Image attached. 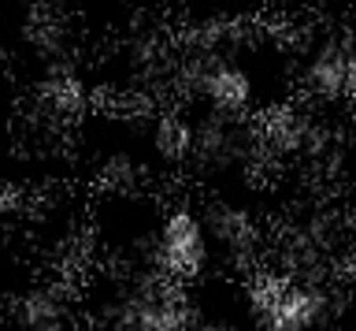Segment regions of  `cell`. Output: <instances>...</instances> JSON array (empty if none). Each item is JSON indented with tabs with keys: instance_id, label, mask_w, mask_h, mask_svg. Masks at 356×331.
Here are the masks:
<instances>
[{
	"instance_id": "6",
	"label": "cell",
	"mask_w": 356,
	"mask_h": 331,
	"mask_svg": "<svg viewBox=\"0 0 356 331\" xmlns=\"http://www.w3.org/2000/svg\"><path fill=\"white\" fill-rule=\"evenodd\" d=\"M204 227L208 238L216 242L222 253L230 257H249V253L260 246V227L249 216V208L234 205V201H216L204 213Z\"/></svg>"
},
{
	"instance_id": "11",
	"label": "cell",
	"mask_w": 356,
	"mask_h": 331,
	"mask_svg": "<svg viewBox=\"0 0 356 331\" xmlns=\"http://www.w3.org/2000/svg\"><path fill=\"white\" fill-rule=\"evenodd\" d=\"M100 179H104V186H111V190H130V186L141 179V168L127 157V153H119V157H108Z\"/></svg>"
},
{
	"instance_id": "10",
	"label": "cell",
	"mask_w": 356,
	"mask_h": 331,
	"mask_svg": "<svg viewBox=\"0 0 356 331\" xmlns=\"http://www.w3.org/2000/svg\"><path fill=\"white\" fill-rule=\"evenodd\" d=\"M286 283H289V279H282V275H275V272H260V275H252V279H249L245 302H249V313L260 320V324L267 320V313L275 309L278 294L286 291Z\"/></svg>"
},
{
	"instance_id": "9",
	"label": "cell",
	"mask_w": 356,
	"mask_h": 331,
	"mask_svg": "<svg viewBox=\"0 0 356 331\" xmlns=\"http://www.w3.org/2000/svg\"><path fill=\"white\" fill-rule=\"evenodd\" d=\"M41 97H44V105H49L52 112H63V116H74L78 108L86 105L82 82H78L74 75H67V71L49 75V79H44V86H41Z\"/></svg>"
},
{
	"instance_id": "3",
	"label": "cell",
	"mask_w": 356,
	"mask_h": 331,
	"mask_svg": "<svg viewBox=\"0 0 356 331\" xmlns=\"http://www.w3.org/2000/svg\"><path fill=\"white\" fill-rule=\"evenodd\" d=\"M349 75H353V45L327 38L305 60V90L327 105L345 101L349 97Z\"/></svg>"
},
{
	"instance_id": "12",
	"label": "cell",
	"mask_w": 356,
	"mask_h": 331,
	"mask_svg": "<svg viewBox=\"0 0 356 331\" xmlns=\"http://www.w3.org/2000/svg\"><path fill=\"white\" fill-rule=\"evenodd\" d=\"M193 331H238V324H230V320H222V316H211V320H197Z\"/></svg>"
},
{
	"instance_id": "8",
	"label": "cell",
	"mask_w": 356,
	"mask_h": 331,
	"mask_svg": "<svg viewBox=\"0 0 356 331\" xmlns=\"http://www.w3.org/2000/svg\"><path fill=\"white\" fill-rule=\"evenodd\" d=\"M63 320H67L63 298L52 286H38V291L22 298V324H26V331H63Z\"/></svg>"
},
{
	"instance_id": "13",
	"label": "cell",
	"mask_w": 356,
	"mask_h": 331,
	"mask_svg": "<svg viewBox=\"0 0 356 331\" xmlns=\"http://www.w3.org/2000/svg\"><path fill=\"white\" fill-rule=\"evenodd\" d=\"M349 101H356V45H353V75H349Z\"/></svg>"
},
{
	"instance_id": "7",
	"label": "cell",
	"mask_w": 356,
	"mask_h": 331,
	"mask_svg": "<svg viewBox=\"0 0 356 331\" xmlns=\"http://www.w3.org/2000/svg\"><path fill=\"white\" fill-rule=\"evenodd\" d=\"M152 149L167 168H178V164L193 160L197 153V123H189L182 116H163L152 130Z\"/></svg>"
},
{
	"instance_id": "4",
	"label": "cell",
	"mask_w": 356,
	"mask_h": 331,
	"mask_svg": "<svg viewBox=\"0 0 356 331\" xmlns=\"http://www.w3.org/2000/svg\"><path fill=\"white\" fill-rule=\"evenodd\" d=\"M327 309H330V298H327L323 286L289 279L286 291L278 294L275 309L267 313L264 331H312V328L323 324Z\"/></svg>"
},
{
	"instance_id": "1",
	"label": "cell",
	"mask_w": 356,
	"mask_h": 331,
	"mask_svg": "<svg viewBox=\"0 0 356 331\" xmlns=\"http://www.w3.org/2000/svg\"><path fill=\"white\" fill-rule=\"evenodd\" d=\"M208 227L204 216L193 213V208H171L160 224V238H156V261H160V272L175 283L197 279L200 272L208 268Z\"/></svg>"
},
{
	"instance_id": "5",
	"label": "cell",
	"mask_w": 356,
	"mask_h": 331,
	"mask_svg": "<svg viewBox=\"0 0 356 331\" xmlns=\"http://www.w3.org/2000/svg\"><path fill=\"white\" fill-rule=\"evenodd\" d=\"M249 149H256V134L238 130V119L208 112V119L197 123V153L193 157L204 168H230V164L245 160Z\"/></svg>"
},
{
	"instance_id": "2",
	"label": "cell",
	"mask_w": 356,
	"mask_h": 331,
	"mask_svg": "<svg viewBox=\"0 0 356 331\" xmlns=\"http://www.w3.org/2000/svg\"><path fill=\"white\" fill-rule=\"evenodd\" d=\"M119 324H122V331H193L197 328L189 298L167 275L145 279L138 291H130L122 298Z\"/></svg>"
}]
</instances>
